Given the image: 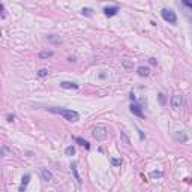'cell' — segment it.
<instances>
[{
	"label": "cell",
	"mask_w": 192,
	"mask_h": 192,
	"mask_svg": "<svg viewBox=\"0 0 192 192\" xmlns=\"http://www.w3.org/2000/svg\"><path fill=\"white\" fill-rule=\"evenodd\" d=\"M137 72H138V75H140V77H149L150 69H149V68H146V66H140V68L137 69Z\"/></svg>",
	"instance_id": "12"
},
{
	"label": "cell",
	"mask_w": 192,
	"mask_h": 192,
	"mask_svg": "<svg viewBox=\"0 0 192 192\" xmlns=\"http://www.w3.org/2000/svg\"><path fill=\"white\" fill-rule=\"evenodd\" d=\"M174 138L180 143H186L188 141V135L185 132H174Z\"/></svg>",
	"instance_id": "11"
},
{
	"label": "cell",
	"mask_w": 192,
	"mask_h": 192,
	"mask_svg": "<svg viewBox=\"0 0 192 192\" xmlns=\"http://www.w3.org/2000/svg\"><path fill=\"white\" fill-rule=\"evenodd\" d=\"M65 153H66L68 156H72V155H75V147H74V146H69V147H66Z\"/></svg>",
	"instance_id": "16"
},
{
	"label": "cell",
	"mask_w": 192,
	"mask_h": 192,
	"mask_svg": "<svg viewBox=\"0 0 192 192\" xmlns=\"http://www.w3.org/2000/svg\"><path fill=\"white\" fill-rule=\"evenodd\" d=\"M60 87L62 89H78V84L77 83H72V81H62L60 83Z\"/></svg>",
	"instance_id": "10"
},
{
	"label": "cell",
	"mask_w": 192,
	"mask_h": 192,
	"mask_svg": "<svg viewBox=\"0 0 192 192\" xmlns=\"http://www.w3.org/2000/svg\"><path fill=\"white\" fill-rule=\"evenodd\" d=\"M71 171H72V174H74V177H75V180H77V183H78V186L81 185V177H80V174H78V170H77V162H72L71 164Z\"/></svg>",
	"instance_id": "6"
},
{
	"label": "cell",
	"mask_w": 192,
	"mask_h": 192,
	"mask_svg": "<svg viewBox=\"0 0 192 192\" xmlns=\"http://www.w3.org/2000/svg\"><path fill=\"white\" fill-rule=\"evenodd\" d=\"M185 6H188V8H191L192 9V2H188V0H183V2H182Z\"/></svg>",
	"instance_id": "22"
},
{
	"label": "cell",
	"mask_w": 192,
	"mask_h": 192,
	"mask_svg": "<svg viewBox=\"0 0 192 192\" xmlns=\"http://www.w3.org/2000/svg\"><path fill=\"white\" fill-rule=\"evenodd\" d=\"M51 56H53V51H42V53H39V59H48Z\"/></svg>",
	"instance_id": "15"
},
{
	"label": "cell",
	"mask_w": 192,
	"mask_h": 192,
	"mask_svg": "<svg viewBox=\"0 0 192 192\" xmlns=\"http://www.w3.org/2000/svg\"><path fill=\"white\" fill-rule=\"evenodd\" d=\"M75 141H77L80 146H83L86 150H89V149H90V144H89V141H86V140H83V138H80V137H77V138H75Z\"/></svg>",
	"instance_id": "14"
},
{
	"label": "cell",
	"mask_w": 192,
	"mask_h": 192,
	"mask_svg": "<svg viewBox=\"0 0 192 192\" xmlns=\"http://www.w3.org/2000/svg\"><path fill=\"white\" fill-rule=\"evenodd\" d=\"M0 9H2V18H5V17H6V12H5V6H3V5H0Z\"/></svg>",
	"instance_id": "24"
},
{
	"label": "cell",
	"mask_w": 192,
	"mask_h": 192,
	"mask_svg": "<svg viewBox=\"0 0 192 192\" xmlns=\"http://www.w3.org/2000/svg\"><path fill=\"white\" fill-rule=\"evenodd\" d=\"M50 113H54V114H60V116H63L68 122H71V123H75V122H78L80 120V114L77 113V111H74V110H68V108H57V107H48L47 108Z\"/></svg>",
	"instance_id": "1"
},
{
	"label": "cell",
	"mask_w": 192,
	"mask_h": 192,
	"mask_svg": "<svg viewBox=\"0 0 192 192\" xmlns=\"http://www.w3.org/2000/svg\"><path fill=\"white\" fill-rule=\"evenodd\" d=\"M182 102H183V98H182V96H180V95H174L173 98H171V108H173V110H180Z\"/></svg>",
	"instance_id": "4"
},
{
	"label": "cell",
	"mask_w": 192,
	"mask_h": 192,
	"mask_svg": "<svg viewBox=\"0 0 192 192\" xmlns=\"http://www.w3.org/2000/svg\"><path fill=\"white\" fill-rule=\"evenodd\" d=\"M81 12H83V15H87V17H90V15H92V9H90V8H83V11H81Z\"/></svg>",
	"instance_id": "19"
},
{
	"label": "cell",
	"mask_w": 192,
	"mask_h": 192,
	"mask_svg": "<svg viewBox=\"0 0 192 192\" xmlns=\"http://www.w3.org/2000/svg\"><path fill=\"white\" fill-rule=\"evenodd\" d=\"M122 66H123L125 71H128V72H132V69H134V63H132L131 60H128V59H123V60H122Z\"/></svg>",
	"instance_id": "9"
},
{
	"label": "cell",
	"mask_w": 192,
	"mask_h": 192,
	"mask_svg": "<svg viewBox=\"0 0 192 192\" xmlns=\"http://www.w3.org/2000/svg\"><path fill=\"white\" fill-rule=\"evenodd\" d=\"M14 119H15L14 114H9V116H8V122H14Z\"/></svg>",
	"instance_id": "25"
},
{
	"label": "cell",
	"mask_w": 192,
	"mask_h": 192,
	"mask_svg": "<svg viewBox=\"0 0 192 192\" xmlns=\"http://www.w3.org/2000/svg\"><path fill=\"white\" fill-rule=\"evenodd\" d=\"M161 15H162V18L167 21V23H170V24H177V17H176V12H173L171 9H162L161 11Z\"/></svg>",
	"instance_id": "3"
},
{
	"label": "cell",
	"mask_w": 192,
	"mask_h": 192,
	"mask_svg": "<svg viewBox=\"0 0 192 192\" xmlns=\"http://www.w3.org/2000/svg\"><path fill=\"white\" fill-rule=\"evenodd\" d=\"M29 182H30V174L23 176V179H21V186H20V192H24V191H26V186L29 185Z\"/></svg>",
	"instance_id": "8"
},
{
	"label": "cell",
	"mask_w": 192,
	"mask_h": 192,
	"mask_svg": "<svg viewBox=\"0 0 192 192\" xmlns=\"http://www.w3.org/2000/svg\"><path fill=\"white\" fill-rule=\"evenodd\" d=\"M38 75H39L41 78H44V77H47V75H48V69H41V71L38 72Z\"/></svg>",
	"instance_id": "20"
},
{
	"label": "cell",
	"mask_w": 192,
	"mask_h": 192,
	"mask_svg": "<svg viewBox=\"0 0 192 192\" xmlns=\"http://www.w3.org/2000/svg\"><path fill=\"white\" fill-rule=\"evenodd\" d=\"M41 173H42V177H44V180H45V182H51V180H53V174H51L47 168H42V170H41Z\"/></svg>",
	"instance_id": "13"
},
{
	"label": "cell",
	"mask_w": 192,
	"mask_h": 192,
	"mask_svg": "<svg viewBox=\"0 0 192 192\" xmlns=\"http://www.w3.org/2000/svg\"><path fill=\"white\" fill-rule=\"evenodd\" d=\"M111 164H113L114 167H120V164H122V159H117V158H113V159H111Z\"/></svg>",
	"instance_id": "18"
},
{
	"label": "cell",
	"mask_w": 192,
	"mask_h": 192,
	"mask_svg": "<svg viewBox=\"0 0 192 192\" xmlns=\"http://www.w3.org/2000/svg\"><path fill=\"white\" fill-rule=\"evenodd\" d=\"M162 171H152L149 176H150V179H156V177H162Z\"/></svg>",
	"instance_id": "17"
},
{
	"label": "cell",
	"mask_w": 192,
	"mask_h": 192,
	"mask_svg": "<svg viewBox=\"0 0 192 192\" xmlns=\"http://www.w3.org/2000/svg\"><path fill=\"white\" fill-rule=\"evenodd\" d=\"M122 138H123V141H125L126 144H129V138H128V137L125 135V132H122Z\"/></svg>",
	"instance_id": "23"
},
{
	"label": "cell",
	"mask_w": 192,
	"mask_h": 192,
	"mask_svg": "<svg viewBox=\"0 0 192 192\" xmlns=\"http://www.w3.org/2000/svg\"><path fill=\"white\" fill-rule=\"evenodd\" d=\"M129 111H131L132 114H135V116H138V117L144 119V113L141 111V107H140L138 104H131V107H129Z\"/></svg>",
	"instance_id": "5"
},
{
	"label": "cell",
	"mask_w": 192,
	"mask_h": 192,
	"mask_svg": "<svg viewBox=\"0 0 192 192\" xmlns=\"http://www.w3.org/2000/svg\"><path fill=\"white\" fill-rule=\"evenodd\" d=\"M159 102H161L162 105H165V96H164L162 93H159Z\"/></svg>",
	"instance_id": "21"
},
{
	"label": "cell",
	"mask_w": 192,
	"mask_h": 192,
	"mask_svg": "<svg viewBox=\"0 0 192 192\" xmlns=\"http://www.w3.org/2000/svg\"><path fill=\"white\" fill-rule=\"evenodd\" d=\"M117 12H119V8H117V6L104 8V14H105L107 17H114V15H117Z\"/></svg>",
	"instance_id": "7"
},
{
	"label": "cell",
	"mask_w": 192,
	"mask_h": 192,
	"mask_svg": "<svg viewBox=\"0 0 192 192\" xmlns=\"http://www.w3.org/2000/svg\"><path fill=\"white\" fill-rule=\"evenodd\" d=\"M92 135L95 137V140H98V141H104V140L108 137V129H107L104 125H98V126H95V128H93Z\"/></svg>",
	"instance_id": "2"
}]
</instances>
